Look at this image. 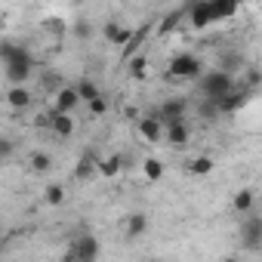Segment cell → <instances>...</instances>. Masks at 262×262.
<instances>
[{"label":"cell","mask_w":262,"mask_h":262,"mask_svg":"<svg viewBox=\"0 0 262 262\" xmlns=\"http://www.w3.org/2000/svg\"><path fill=\"white\" fill-rule=\"evenodd\" d=\"M50 120H53V111H47V114H37V117H34V126H40V129H50Z\"/></svg>","instance_id":"8d00e7d4"},{"label":"cell","mask_w":262,"mask_h":262,"mask_svg":"<svg viewBox=\"0 0 262 262\" xmlns=\"http://www.w3.org/2000/svg\"><path fill=\"white\" fill-rule=\"evenodd\" d=\"M253 96H256L253 90H247V86H237V83H234V90H231V93H225V96L216 102V108H219V114H234V111L247 108V102H250Z\"/></svg>","instance_id":"8992f818"},{"label":"cell","mask_w":262,"mask_h":262,"mask_svg":"<svg viewBox=\"0 0 262 262\" xmlns=\"http://www.w3.org/2000/svg\"><path fill=\"white\" fill-rule=\"evenodd\" d=\"M126 68H129V77H136V80H142L145 74H148V59L139 53V56H133L126 62Z\"/></svg>","instance_id":"484cf974"},{"label":"cell","mask_w":262,"mask_h":262,"mask_svg":"<svg viewBox=\"0 0 262 262\" xmlns=\"http://www.w3.org/2000/svg\"><path fill=\"white\" fill-rule=\"evenodd\" d=\"M120 170H123V155H111V158H102L96 164V176H105V179L120 176Z\"/></svg>","instance_id":"ac0fdd59"},{"label":"cell","mask_w":262,"mask_h":262,"mask_svg":"<svg viewBox=\"0 0 262 262\" xmlns=\"http://www.w3.org/2000/svg\"><path fill=\"white\" fill-rule=\"evenodd\" d=\"M59 262H77V253H74V250H71V247H68V250H65V256H62V259H59Z\"/></svg>","instance_id":"74e56055"},{"label":"cell","mask_w":262,"mask_h":262,"mask_svg":"<svg viewBox=\"0 0 262 262\" xmlns=\"http://www.w3.org/2000/svg\"><path fill=\"white\" fill-rule=\"evenodd\" d=\"M74 253H77V262H99V253H102V244H99V237L96 234H90V231H83L80 237H74L71 244H68Z\"/></svg>","instance_id":"5b68a950"},{"label":"cell","mask_w":262,"mask_h":262,"mask_svg":"<svg viewBox=\"0 0 262 262\" xmlns=\"http://www.w3.org/2000/svg\"><path fill=\"white\" fill-rule=\"evenodd\" d=\"M31 170H34V173H50V170H53V158H50L47 151H34V155H31Z\"/></svg>","instance_id":"83f0119b"},{"label":"cell","mask_w":262,"mask_h":262,"mask_svg":"<svg viewBox=\"0 0 262 262\" xmlns=\"http://www.w3.org/2000/svg\"><path fill=\"white\" fill-rule=\"evenodd\" d=\"M241 247L247 253H259V247H262V216L250 213L241 222Z\"/></svg>","instance_id":"277c9868"},{"label":"cell","mask_w":262,"mask_h":262,"mask_svg":"<svg viewBox=\"0 0 262 262\" xmlns=\"http://www.w3.org/2000/svg\"><path fill=\"white\" fill-rule=\"evenodd\" d=\"M188 139H191L188 117H185V120L164 123V142H167V145H173V148H182V145H188Z\"/></svg>","instance_id":"9c48e42d"},{"label":"cell","mask_w":262,"mask_h":262,"mask_svg":"<svg viewBox=\"0 0 262 262\" xmlns=\"http://www.w3.org/2000/svg\"><path fill=\"white\" fill-rule=\"evenodd\" d=\"M0 62H4V71H7L10 86H25V80L34 71L31 50L25 43H16V40H4V43H0Z\"/></svg>","instance_id":"6da1fadb"},{"label":"cell","mask_w":262,"mask_h":262,"mask_svg":"<svg viewBox=\"0 0 262 262\" xmlns=\"http://www.w3.org/2000/svg\"><path fill=\"white\" fill-rule=\"evenodd\" d=\"M244 74H247V90H253V93H256V90H259V83H262L259 68H256V65H247V68H244Z\"/></svg>","instance_id":"4dcf8cb0"},{"label":"cell","mask_w":262,"mask_h":262,"mask_svg":"<svg viewBox=\"0 0 262 262\" xmlns=\"http://www.w3.org/2000/svg\"><path fill=\"white\" fill-rule=\"evenodd\" d=\"M185 173H188V176H207V173H213V158H207V155L191 158V161L185 164Z\"/></svg>","instance_id":"44dd1931"},{"label":"cell","mask_w":262,"mask_h":262,"mask_svg":"<svg viewBox=\"0 0 262 262\" xmlns=\"http://www.w3.org/2000/svg\"><path fill=\"white\" fill-rule=\"evenodd\" d=\"M0 250H4V244H0Z\"/></svg>","instance_id":"60d3db41"},{"label":"cell","mask_w":262,"mask_h":262,"mask_svg":"<svg viewBox=\"0 0 262 262\" xmlns=\"http://www.w3.org/2000/svg\"><path fill=\"white\" fill-rule=\"evenodd\" d=\"M222 262H241V259H237V256H225Z\"/></svg>","instance_id":"ab89813d"},{"label":"cell","mask_w":262,"mask_h":262,"mask_svg":"<svg viewBox=\"0 0 262 262\" xmlns=\"http://www.w3.org/2000/svg\"><path fill=\"white\" fill-rule=\"evenodd\" d=\"M123 231H126V237H142L145 231H148V216L145 213H129L126 216V222H123Z\"/></svg>","instance_id":"e0dca14e"},{"label":"cell","mask_w":262,"mask_h":262,"mask_svg":"<svg viewBox=\"0 0 262 262\" xmlns=\"http://www.w3.org/2000/svg\"><path fill=\"white\" fill-rule=\"evenodd\" d=\"M158 28V22L155 19H148V22H142L139 28H133V37L126 40V47H123V62H129L133 56H139V50L145 47V40L151 37V31Z\"/></svg>","instance_id":"ba28073f"},{"label":"cell","mask_w":262,"mask_h":262,"mask_svg":"<svg viewBox=\"0 0 262 262\" xmlns=\"http://www.w3.org/2000/svg\"><path fill=\"white\" fill-rule=\"evenodd\" d=\"M198 114H201L204 120H213V117L219 114V108H216V102H210V99H201V102H198Z\"/></svg>","instance_id":"1f68e13d"},{"label":"cell","mask_w":262,"mask_h":262,"mask_svg":"<svg viewBox=\"0 0 262 262\" xmlns=\"http://www.w3.org/2000/svg\"><path fill=\"white\" fill-rule=\"evenodd\" d=\"M234 90V77H228V74H222V71H204V77H201V93H204V99H210V102H219L225 93H231Z\"/></svg>","instance_id":"3957f363"},{"label":"cell","mask_w":262,"mask_h":262,"mask_svg":"<svg viewBox=\"0 0 262 262\" xmlns=\"http://www.w3.org/2000/svg\"><path fill=\"white\" fill-rule=\"evenodd\" d=\"M62 86H65V77H62V74H56V71H47V74L40 77V93H47L50 99H53Z\"/></svg>","instance_id":"ffe728a7"},{"label":"cell","mask_w":262,"mask_h":262,"mask_svg":"<svg viewBox=\"0 0 262 262\" xmlns=\"http://www.w3.org/2000/svg\"><path fill=\"white\" fill-rule=\"evenodd\" d=\"M31 102H34V96H31L28 86H10V90H7V105H10L13 111H25Z\"/></svg>","instance_id":"2e32d148"},{"label":"cell","mask_w":262,"mask_h":262,"mask_svg":"<svg viewBox=\"0 0 262 262\" xmlns=\"http://www.w3.org/2000/svg\"><path fill=\"white\" fill-rule=\"evenodd\" d=\"M142 173H145L148 182H161V179H164V161H158V158H145V161H142Z\"/></svg>","instance_id":"603a6c76"},{"label":"cell","mask_w":262,"mask_h":262,"mask_svg":"<svg viewBox=\"0 0 262 262\" xmlns=\"http://www.w3.org/2000/svg\"><path fill=\"white\" fill-rule=\"evenodd\" d=\"M185 114H188V99L185 96H173V99H164V105L158 108L155 117L164 126V123H173V120H185Z\"/></svg>","instance_id":"52a82bcc"},{"label":"cell","mask_w":262,"mask_h":262,"mask_svg":"<svg viewBox=\"0 0 262 262\" xmlns=\"http://www.w3.org/2000/svg\"><path fill=\"white\" fill-rule=\"evenodd\" d=\"M4 28H7V13L0 10V31H4Z\"/></svg>","instance_id":"f35d334b"},{"label":"cell","mask_w":262,"mask_h":262,"mask_svg":"<svg viewBox=\"0 0 262 262\" xmlns=\"http://www.w3.org/2000/svg\"><path fill=\"white\" fill-rule=\"evenodd\" d=\"M71 31H74V37H77V40H90V37H93V25H90L86 19H77Z\"/></svg>","instance_id":"f546056e"},{"label":"cell","mask_w":262,"mask_h":262,"mask_svg":"<svg viewBox=\"0 0 262 262\" xmlns=\"http://www.w3.org/2000/svg\"><path fill=\"white\" fill-rule=\"evenodd\" d=\"M77 90V96H80V102H93V99H99L102 93H99V86H96V80H90V77H80V83L74 86Z\"/></svg>","instance_id":"7402d4cb"},{"label":"cell","mask_w":262,"mask_h":262,"mask_svg":"<svg viewBox=\"0 0 262 262\" xmlns=\"http://www.w3.org/2000/svg\"><path fill=\"white\" fill-rule=\"evenodd\" d=\"M185 22L194 28V31H204L210 22V10H207V0H194V4H185Z\"/></svg>","instance_id":"30bf717a"},{"label":"cell","mask_w":262,"mask_h":262,"mask_svg":"<svg viewBox=\"0 0 262 262\" xmlns=\"http://www.w3.org/2000/svg\"><path fill=\"white\" fill-rule=\"evenodd\" d=\"M43 28H47L50 34H65V31H68V25H65L62 19H47V22H43Z\"/></svg>","instance_id":"d6a6232c"},{"label":"cell","mask_w":262,"mask_h":262,"mask_svg":"<svg viewBox=\"0 0 262 262\" xmlns=\"http://www.w3.org/2000/svg\"><path fill=\"white\" fill-rule=\"evenodd\" d=\"M53 111V108H50ZM50 129L59 136V139H68V136H74V129H77V123H74V117L71 114H56L53 111V120H50Z\"/></svg>","instance_id":"9a60e30c"},{"label":"cell","mask_w":262,"mask_h":262,"mask_svg":"<svg viewBox=\"0 0 262 262\" xmlns=\"http://www.w3.org/2000/svg\"><path fill=\"white\" fill-rule=\"evenodd\" d=\"M43 201H47L50 207H62V204H65V185H59V182L47 185V191H43Z\"/></svg>","instance_id":"4316f807"},{"label":"cell","mask_w":262,"mask_h":262,"mask_svg":"<svg viewBox=\"0 0 262 262\" xmlns=\"http://www.w3.org/2000/svg\"><path fill=\"white\" fill-rule=\"evenodd\" d=\"M77 105H80V96H77V90L68 86V83L53 96V111H56V114H71Z\"/></svg>","instance_id":"7c38bea8"},{"label":"cell","mask_w":262,"mask_h":262,"mask_svg":"<svg viewBox=\"0 0 262 262\" xmlns=\"http://www.w3.org/2000/svg\"><path fill=\"white\" fill-rule=\"evenodd\" d=\"M207 10H210V22H222L237 13V4L234 0H207Z\"/></svg>","instance_id":"5bb4252c"},{"label":"cell","mask_w":262,"mask_h":262,"mask_svg":"<svg viewBox=\"0 0 262 262\" xmlns=\"http://www.w3.org/2000/svg\"><path fill=\"white\" fill-rule=\"evenodd\" d=\"M133 37V28H126V25H120V31H117V37H114V47H126V40Z\"/></svg>","instance_id":"d590c367"},{"label":"cell","mask_w":262,"mask_h":262,"mask_svg":"<svg viewBox=\"0 0 262 262\" xmlns=\"http://www.w3.org/2000/svg\"><path fill=\"white\" fill-rule=\"evenodd\" d=\"M253 204H256L253 188H241V191L234 194V201H231V207H234L237 213H250V210H253Z\"/></svg>","instance_id":"cb8c5ba5"},{"label":"cell","mask_w":262,"mask_h":262,"mask_svg":"<svg viewBox=\"0 0 262 262\" xmlns=\"http://www.w3.org/2000/svg\"><path fill=\"white\" fill-rule=\"evenodd\" d=\"M241 68H247V62H244V56H237V53H222V65L216 68V71H222V74H237Z\"/></svg>","instance_id":"d6986e66"},{"label":"cell","mask_w":262,"mask_h":262,"mask_svg":"<svg viewBox=\"0 0 262 262\" xmlns=\"http://www.w3.org/2000/svg\"><path fill=\"white\" fill-rule=\"evenodd\" d=\"M96 164H99V155L90 148V151H83L80 155V161H77V167H74V179L77 182H86V179H93L96 176Z\"/></svg>","instance_id":"4fadbf2b"},{"label":"cell","mask_w":262,"mask_h":262,"mask_svg":"<svg viewBox=\"0 0 262 262\" xmlns=\"http://www.w3.org/2000/svg\"><path fill=\"white\" fill-rule=\"evenodd\" d=\"M164 77H167L170 83H191V80H201V77H204V62H201V56H194V53H176V56L170 59Z\"/></svg>","instance_id":"7a4b0ae2"},{"label":"cell","mask_w":262,"mask_h":262,"mask_svg":"<svg viewBox=\"0 0 262 262\" xmlns=\"http://www.w3.org/2000/svg\"><path fill=\"white\" fill-rule=\"evenodd\" d=\"M117 31H120V22H114V19L102 25V34H105V40H108V43H114V37H117Z\"/></svg>","instance_id":"836d02e7"},{"label":"cell","mask_w":262,"mask_h":262,"mask_svg":"<svg viewBox=\"0 0 262 262\" xmlns=\"http://www.w3.org/2000/svg\"><path fill=\"white\" fill-rule=\"evenodd\" d=\"M179 22H185V4H182V7H176L173 13H167V16L161 19V25H158V28H161V34H167V31H173Z\"/></svg>","instance_id":"d4e9b609"},{"label":"cell","mask_w":262,"mask_h":262,"mask_svg":"<svg viewBox=\"0 0 262 262\" xmlns=\"http://www.w3.org/2000/svg\"><path fill=\"white\" fill-rule=\"evenodd\" d=\"M90 111H93L96 117H102V114L108 111V102H105V96H99V99H93V102H90Z\"/></svg>","instance_id":"e575fe53"},{"label":"cell","mask_w":262,"mask_h":262,"mask_svg":"<svg viewBox=\"0 0 262 262\" xmlns=\"http://www.w3.org/2000/svg\"><path fill=\"white\" fill-rule=\"evenodd\" d=\"M136 129H139V136H142L145 142H151V145L164 142V126H161V120H158L155 114L139 117V120H136Z\"/></svg>","instance_id":"8fae6325"},{"label":"cell","mask_w":262,"mask_h":262,"mask_svg":"<svg viewBox=\"0 0 262 262\" xmlns=\"http://www.w3.org/2000/svg\"><path fill=\"white\" fill-rule=\"evenodd\" d=\"M16 158V139L13 136H0V161Z\"/></svg>","instance_id":"f1b7e54d"}]
</instances>
